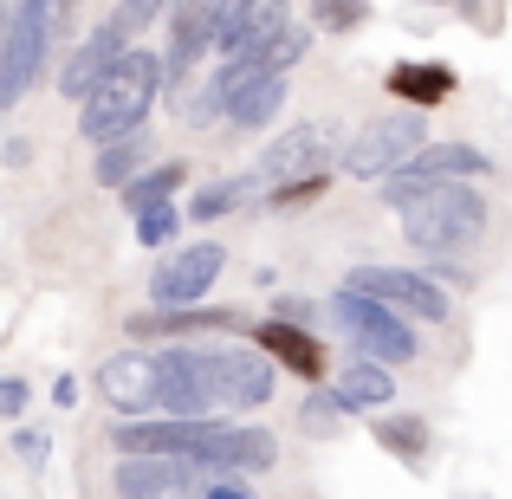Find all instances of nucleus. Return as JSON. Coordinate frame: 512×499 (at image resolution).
<instances>
[{"label": "nucleus", "mask_w": 512, "mask_h": 499, "mask_svg": "<svg viewBox=\"0 0 512 499\" xmlns=\"http://www.w3.org/2000/svg\"><path fill=\"white\" fill-rule=\"evenodd\" d=\"M163 85H169V65L156 59V52L130 46L124 59L111 65V78L78 104V137H85L91 150H104V143H117V137H137V130L150 124Z\"/></svg>", "instance_id": "obj_1"}, {"label": "nucleus", "mask_w": 512, "mask_h": 499, "mask_svg": "<svg viewBox=\"0 0 512 499\" xmlns=\"http://www.w3.org/2000/svg\"><path fill=\"white\" fill-rule=\"evenodd\" d=\"M402 214V240H409L415 253H428V260H454V253H467L480 234H487V195H480L474 182H448V188H428V195H415Z\"/></svg>", "instance_id": "obj_2"}, {"label": "nucleus", "mask_w": 512, "mask_h": 499, "mask_svg": "<svg viewBox=\"0 0 512 499\" xmlns=\"http://www.w3.org/2000/svg\"><path fill=\"white\" fill-rule=\"evenodd\" d=\"M415 150H428V117L422 111H396V117H376V124L350 130L338 143V169L350 182H376V175H396Z\"/></svg>", "instance_id": "obj_3"}, {"label": "nucleus", "mask_w": 512, "mask_h": 499, "mask_svg": "<svg viewBox=\"0 0 512 499\" xmlns=\"http://www.w3.org/2000/svg\"><path fill=\"white\" fill-rule=\"evenodd\" d=\"M331 325H338L350 337V350L357 357H370V363H409L415 350H422V337L409 331V318L402 312H389V305H376V299H363V292H331Z\"/></svg>", "instance_id": "obj_4"}, {"label": "nucleus", "mask_w": 512, "mask_h": 499, "mask_svg": "<svg viewBox=\"0 0 512 499\" xmlns=\"http://www.w3.org/2000/svg\"><path fill=\"white\" fill-rule=\"evenodd\" d=\"M46 52H52V0H20L7 39H0V111H13L39 85Z\"/></svg>", "instance_id": "obj_5"}, {"label": "nucleus", "mask_w": 512, "mask_h": 499, "mask_svg": "<svg viewBox=\"0 0 512 499\" xmlns=\"http://www.w3.org/2000/svg\"><path fill=\"white\" fill-rule=\"evenodd\" d=\"M344 286L363 292V299H376V305H389V312H402V318H422V325H441V318L454 312L448 292L428 273H415V266H376L370 260V266H350Z\"/></svg>", "instance_id": "obj_6"}, {"label": "nucleus", "mask_w": 512, "mask_h": 499, "mask_svg": "<svg viewBox=\"0 0 512 499\" xmlns=\"http://www.w3.org/2000/svg\"><path fill=\"white\" fill-rule=\"evenodd\" d=\"M493 163L474 150V143H428V150H415L409 163L383 182V201L389 208H409L415 195H428V188H448V182H480Z\"/></svg>", "instance_id": "obj_7"}, {"label": "nucleus", "mask_w": 512, "mask_h": 499, "mask_svg": "<svg viewBox=\"0 0 512 499\" xmlns=\"http://www.w3.org/2000/svg\"><path fill=\"white\" fill-rule=\"evenodd\" d=\"M325 163H338V130H331V124H299V130H279V137L260 150V163H253L260 201L273 195V188L299 182V175H325Z\"/></svg>", "instance_id": "obj_8"}, {"label": "nucleus", "mask_w": 512, "mask_h": 499, "mask_svg": "<svg viewBox=\"0 0 512 499\" xmlns=\"http://www.w3.org/2000/svg\"><path fill=\"white\" fill-rule=\"evenodd\" d=\"M221 266H227L221 240H195V247L169 253V260L156 266V279H150V305H156V312H175V305H208V286L221 279Z\"/></svg>", "instance_id": "obj_9"}, {"label": "nucleus", "mask_w": 512, "mask_h": 499, "mask_svg": "<svg viewBox=\"0 0 512 499\" xmlns=\"http://www.w3.org/2000/svg\"><path fill=\"white\" fill-rule=\"evenodd\" d=\"M201 487H208V467L169 461V454H124L111 474L117 499H195Z\"/></svg>", "instance_id": "obj_10"}, {"label": "nucleus", "mask_w": 512, "mask_h": 499, "mask_svg": "<svg viewBox=\"0 0 512 499\" xmlns=\"http://www.w3.org/2000/svg\"><path fill=\"white\" fill-rule=\"evenodd\" d=\"M273 461H279V435L247 422H214L195 454V467H208V474H266Z\"/></svg>", "instance_id": "obj_11"}, {"label": "nucleus", "mask_w": 512, "mask_h": 499, "mask_svg": "<svg viewBox=\"0 0 512 499\" xmlns=\"http://www.w3.org/2000/svg\"><path fill=\"white\" fill-rule=\"evenodd\" d=\"M91 383H98V396L111 402L117 415H130V422L163 415V409H156V357H150V350H117V357H104Z\"/></svg>", "instance_id": "obj_12"}, {"label": "nucleus", "mask_w": 512, "mask_h": 499, "mask_svg": "<svg viewBox=\"0 0 512 499\" xmlns=\"http://www.w3.org/2000/svg\"><path fill=\"white\" fill-rule=\"evenodd\" d=\"M124 52H130V39L117 33L111 20H98V26H91V33H85V39L72 46V59L59 65V91H65L72 104H85L91 91H98L104 78H111V65L124 59Z\"/></svg>", "instance_id": "obj_13"}, {"label": "nucleus", "mask_w": 512, "mask_h": 499, "mask_svg": "<svg viewBox=\"0 0 512 499\" xmlns=\"http://www.w3.org/2000/svg\"><path fill=\"white\" fill-rule=\"evenodd\" d=\"M214 331H247V318L234 305H175V312H137L130 337H214Z\"/></svg>", "instance_id": "obj_14"}, {"label": "nucleus", "mask_w": 512, "mask_h": 499, "mask_svg": "<svg viewBox=\"0 0 512 499\" xmlns=\"http://www.w3.org/2000/svg\"><path fill=\"white\" fill-rule=\"evenodd\" d=\"M253 350H266V357H273L279 370H292L299 383H318V376H325V344H318L305 325H286V318L253 325Z\"/></svg>", "instance_id": "obj_15"}, {"label": "nucleus", "mask_w": 512, "mask_h": 499, "mask_svg": "<svg viewBox=\"0 0 512 499\" xmlns=\"http://www.w3.org/2000/svg\"><path fill=\"white\" fill-rule=\"evenodd\" d=\"M331 396L344 402V415H389V402H396V376H389V363L350 357L344 370L331 376Z\"/></svg>", "instance_id": "obj_16"}, {"label": "nucleus", "mask_w": 512, "mask_h": 499, "mask_svg": "<svg viewBox=\"0 0 512 499\" xmlns=\"http://www.w3.org/2000/svg\"><path fill=\"white\" fill-rule=\"evenodd\" d=\"M389 91H396L409 111H435V104H448L454 91H461V78L441 59H402V65H389Z\"/></svg>", "instance_id": "obj_17"}, {"label": "nucleus", "mask_w": 512, "mask_h": 499, "mask_svg": "<svg viewBox=\"0 0 512 499\" xmlns=\"http://www.w3.org/2000/svg\"><path fill=\"white\" fill-rule=\"evenodd\" d=\"M208 46H221V39H214L201 0H182V7H175V20H169V52H163V65H169V72H195V65L208 59Z\"/></svg>", "instance_id": "obj_18"}, {"label": "nucleus", "mask_w": 512, "mask_h": 499, "mask_svg": "<svg viewBox=\"0 0 512 499\" xmlns=\"http://www.w3.org/2000/svg\"><path fill=\"white\" fill-rule=\"evenodd\" d=\"M143 169H156V163H150V137L137 130V137L104 143V150H98V163H91V182H104V188H117V195H124V188L137 182Z\"/></svg>", "instance_id": "obj_19"}, {"label": "nucleus", "mask_w": 512, "mask_h": 499, "mask_svg": "<svg viewBox=\"0 0 512 499\" xmlns=\"http://www.w3.org/2000/svg\"><path fill=\"white\" fill-rule=\"evenodd\" d=\"M286 91H292L286 72H266L260 85H247L234 104H227V124H234V130H266L279 117V104H286Z\"/></svg>", "instance_id": "obj_20"}, {"label": "nucleus", "mask_w": 512, "mask_h": 499, "mask_svg": "<svg viewBox=\"0 0 512 499\" xmlns=\"http://www.w3.org/2000/svg\"><path fill=\"white\" fill-rule=\"evenodd\" d=\"M370 441H383V454H396V461H409V467L428 461V422H422V415H396V409L376 415Z\"/></svg>", "instance_id": "obj_21"}, {"label": "nucleus", "mask_w": 512, "mask_h": 499, "mask_svg": "<svg viewBox=\"0 0 512 499\" xmlns=\"http://www.w3.org/2000/svg\"><path fill=\"white\" fill-rule=\"evenodd\" d=\"M260 195V182H253V169L247 175H227V182H214V188H195V201H188V221H221V214H234L240 201H253Z\"/></svg>", "instance_id": "obj_22"}, {"label": "nucleus", "mask_w": 512, "mask_h": 499, "mask_svg": "<svg viewBox=\"0 0 512 499\" xmlns=\"http://www.w3.org/2000/svg\"><path fill=\"white\" fill-rule=\"evenodd\" d=\"M182 182H188V163H156V169H143L137 182L124 188V208H130V214H143V208H169Z\"/></svg>", "instance_id": "obj_23"}, {"label": "nucleus", "mask_w": 512, "mask_h": 499, "mask_svg": "<svg viewBox=\"0 0 512 499\" xmlns=\"http://www.w3.org/2000/svg\"><path fill=\"white\" fill-rule=\"evenodd\" d=\"M175 7H182V0H117V7L104 13V20H111L117 33L130 39V46H137V33H150V26L175 20Z\"/></svg>", "instance_id": "obj_24"}, {"label": "nucleus", "mask_w": 512, "mask_h": 499, "mask_svg": "<svg viewBox=\"0 0 512 499\" xmlns=\"http://www.w3.org/2000/svg\"><path fill=\"white\" fill-rule=\"evenodd\" d=\"M370 26V0H312V33H357Z\"/></svg>", "instance_id": "obj_25"}, {"label": "nucleus", "mask_w": 512, "mask_h": 499, "mask_svg": "<svg viewBox=\"0 0 512 499\" xmlns=\"http://www.w3.org/2000/svg\"><path fill=\"white\" fill-rule=\"evenodd\" d=\"M175 234H182V208H175V201H169V208H143L137 214V240H143V247H169V240Z\"/></svg>", "instance_id": "obj_26"}, {"label": "nucleus", "mask_w": 512, "mask_h": 499, "mask_svg": "<svg viewBox=\"0 0 512 499\" xmlns=\"http://www.w3.org/2000/svg\"><path fill=\"white\" fill-rule=\"evenodd\" d=\"M338 422H344V402L331 396V389H312L305 409H299V428H305V435H331Z\"/></svg>", "instance_id": "obj_27"}, {"label": "nucleus", "mask_w": 512, "mask_h": 499, "mask_svg": "<svg viewBox=\"0 0 512 499\" xmlns=\"http://www.w3.org/2000/svg\"><path fill=\"white\" fill-rule=\"evenodd\" d=\"M325 195H331V169L325 175H299V182L273 188V195H266V208H305V201H325Z\"/></svg>", "instance_id": "obj_28"}, {"label": "nucleus", "mask_w": 512, "mask_h": 499, "mask_svg": "<svg viewBox=\"0 0 512 499\" xmlns=\"http://www.w3.org/2000/svg\"><path fill=\"white\" fill-rule=\"evenodd\" d=\"M201 13H208L214 39H221V46H227V39H234V26H240V20H247V13H253V0H201Z\"/></svg>", "instance_id": "obj_29"}, {"label": "nucleus", "mask_w": 512, "mask_h": 499, "mask_svg": "<svg viewBox=\"0 0 512 499\" xmlns=\"http://www.w3.org/2000/svg\"><path fill=\"white\" fill-rule=\"evenodd\" d=\"M26 402H33V389H26L20 376H0V415H7V422H20Z\"/></svg>", "instance_id": "obj_30"}, {"label": "nucleus", "mask_w": 512, "mask_h": 499, "mask_svg": "<svg viewBox=\"0 0 512 499\" xmlns=\"http://www.w3.org/2000/svg\"><path fill=\"white\" fill-rule=\"evenodd\" d=\"M195 499H253V493H247V480H240V474H208V487H201Z\"/></svg>", "instance_id": "obj_31"}, {"label": "nucleus", "mask_w": 512, "mask_h": 499, "mask_svg": "<svg viewBox=\"0 0 512 499\" xmlns=\"http://www.w3.org/2000/svg\"><path fill=\"white\" fill-rule=\"evenodd\" d=\"M279 318H286V325H305V331H312L318 305H312V299H279Z\"/></svg>", "instance_id": "obj_32"}, {"label": "nucleus", "mask_w": 512, "mask_h": 499, "mask_svg": "<svg viewBox=\"0 0 512 499\" xmlns=\"http://www.w3.org/2000/svg\"><path fill=\"white\" fill-rule=\"evenodd\" d=\"M13 454H20V461H39V454H46V435H33V428H20V435H13Z\"/></svg>", "instance_id": "obj_33"}, {"label": "nucleus", "mask_w": 512, "mask_h": 499, "mask_svg": "<svg viewBox=\"0 0 512 499\" xmlns=\"http://www.w3.org/2000/svg\"><path fill=\"white\" fill-rule=\"evenodd\" d=\"M52 402H59V409H72V402H78V376H59V383H52Z\"/></svg>", "instance_id": "obj_34"}, {"label": "nucleus", "mask_w": 512, "mask_h": 499, "mask_svg": "<svg viewBox=\"0 0 512 499\" xmlns=\"http://www.w3.org/2000/svg\"><path fill=\"white\" fill-rule=\"evenodd\" d=\"M13 13H20V0H0V39H7V26H13Z\"/></svg>", "instance_id": "obj_35"}]
</instances>
